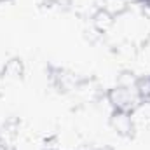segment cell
<instances>
[{
    "label": "cell",
    "mask_w": 150,
    "mask_h": 150,
    "mask_svg": "<svg viewBox=\"0 0 150 150\" xmlns=\"http://www.w3.org/2000/svg\"><path fill=\"white\" fill-rule=\"evenodd\" d=\"M108 100H110V105L113 107V110L120 115H129L138 108V105H142L134 86L113 87L108 94Z\"/></svg>",
    "instance_id": "obj_1"
},
{
    "label": "cell",
    "mask_w": 150,
    "mask_h": 150,
    "mask_svg": "<svg viewBox=\"0 0 150 150\" xmlns=\"http://www.w3.org/2000/svg\"><path fill=\"white\" fill-rule=\"evenodd\" d=\"M134 89L138 93L140 103H150V77H142L134 82Z\"/></svg>",
    "instance_id": "obj_2"
}]
</instances>
